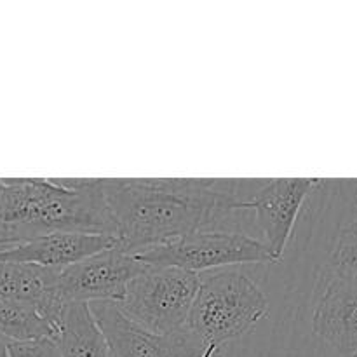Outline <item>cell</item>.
I'll return each mask as SVG.
<instances>
[{"instance_id":"14","label":"cell","mask_w":357,"mask_h":357,"mask_svg":"<svg viewBox=\"0 0 357 357\" xmlns=\"http://www.w3.org/2000/svg\"><path fill=\"white\" fill-rule=\"evenodd\" d=\"M324 271L357 286V220L340 232Z\"/></svg>"},{"instance_id":"12","label":"cell","mask_w":357,"mask_h":357,"mask_svg":"<svg viewBox=\"0 0 357 357\" xmlns=\"http://www.w3.org/2000/svg\"><path fill=\"white\" fill-rule=\"evenodd\" d=\"M54 342L63 357H112L103 331L89 303H66Z\"/></svg>"},{"instance_id":"2","label":"cell","mask_w":357,"mask_h":357,"mask_svg":"<svg viewBox=\"0 0 357 357\" xmlns=\"http://www.w3.org/2000/svg\"><path fill=\"white\" fill-rule=\"evenodd\" d=\"M59 232L115 237L103 180H0V251Z\"/></svg>"},{"instance_id":"1","label":"cell","mask_w":357,"mask_h":357,"mask_svg":"<svg viewBox=\"0 0 357 357\" xmlns=\"http://www.w3.org/2000/svg\"><path fill=\"white\" fill-rule=\"evenodd\" d=\"M222 185V180L201 178L103 180L117 246L142 255L239 211L241 201Z\"/></svg>"},{"instance_id":"9","label":"cell","mask_w":357,"mask_h":357,"mask_svg":"<svg viewBox=\"0 0 357 357\" xmlns=\"http://www.w3.org/2000/svg\"><path fill=\"white\" fill-rule=\"evenodd\" d=\"M312 328L321 340L342 354L357 352V286L323 271Z\"/></svg>"},{"instance_id":"4","label":"cell","mask_w":357,"mask_h":357,"mask_svg":"<svg viewBox=\"0 0 357 357\" xmlns=\"http://www.w3.org/2000/svg\"><path fill=\"white\" fill-rule=\"evenodd\" d=\"M201 278L176 267H146L117 303L128 319L155 335L187 328Z\"/></svg>"},{"instance_id":"18","label":"cell","mask_w":357,"mask_h":357,"mask_svg":"<svg viewBox=\"0 0 357 357\" xmlns=\"http://www.w3.org/2000/svg\"><path fill=\"white\" fill-rule=\"evenodd\" d=\"M349 357H357V352H354V354H351Z\"/></svg>"},{"instance_id":"6","label":"cell","mask_w":357,"mask_h":357,"mask_svg":"<svg viewBox=\"0 0 357 357\" xmlns=\"http://www.w3.org/2000/svg\"><path fill=\"white\" fill-rule=\"evenodd\" d=\"M136 255L121 246H112L94 257L86 258L59 274V289L65 303H119L135 278L146 271Z\"/></svg>"},{"instance_id":"10","label":"cell","mask_w":357,"mask_h":357,"mask_svg":"<svg viewBox=\"0 0 357 357\" xmlns=\"http://www.w3.org/2000/svg\"><path fill=\"white\" fill-rule=\"evenodd\" d=\"M115 244H117L115 237L103 236V234L59 232L38 237L7 251H0V260L63 271Z\"/></svg>"},{"instance_id":"17","label":"cell","mask_w":357,"mask_h":357,"mask_svg":"<svg viewBox=\"0 0 357 357\" xmlns=\"http://www.w3.org/2000/svg\"><path fill=\"white\" fill-rule=\"evenodd\" d=\"M216 352H218V347H216V345H211V347H209L208 351H206L204 357H215Z\"/></svg>"},{"instance_id":"19","label":"cell","mask_w":357,"mask_h":357,"mask_svg":"<svg viewBox=\"0 0 357 357\" xmlns=\"http://www.w3.org/2000/svg\"><path fill=\"white\" fill-rule=\"evenodd\" d=\"M356 202H357V194H356Z\"/></svg>"},{"instance_id":"8","label":"cell","mask_w":357,"mask_h":357,"mask_svg":"<svg viewBox=\"0 0 357 357\" xmlns=\"http://www.w3.org/2000/svg\"><path fill=\"white\" fill-rule=\"evenodd\" d=\"M324 180L317 178H279L267 183L250 201H241L239 209H253L255 220L264 234V244L275 261H281L291 239L293 227L303 202Z\"/></svg>"},{"instance_id":"13","label":"cell","mask_w":357,"mask_h":357,"mask_svg":"<svg viewBox=\"0 0 357 357\" xmlns=\"http://www.w3.org/2000/svg\"><path fill=\"white\" fill-rule=\"evenodd\" d=\"M58 326L37 305L0 296V337L7 342L54 340Z\"/></svg>"},{"instance_id":"16","label":"cell","mask_w":357,"mask_h":357,"mask_svg":"<svg viewBox=\"0 0 357 357\" xmlns=\"http://www.w3.org/2000/svg\"><path fill=\"white\" fill-rule=\"evenodd\" d=\"M0 357H10L9 349H7V340H3L2 337H0Z\"/></svg>"},{"instance_id":"3","label":"cell","mask_w":357,"mask_h":357,"mask_svg":"<svg viewBox=\"0 0 357 357\" xmlns=\"http://www.w3.org/2000/svg\"><path fill=\"white\" fill-rule=\"evenodd\" d=\"M267 296L241 272H215L201 279L187 328L208 345L227 344L267 316Z\"/></svg>"},{"instance_id":"11","label":"cell","mask_w":357,"mask_h":357,"mask_svg":"<svg viewBox=\"0 0 357 357\" xmlns=\"http://www.w3.org/2000/svg\"><path fill=\"white\" fill-rule=\"evenodd\" d=\"M59 274L61 271L56 268L0 260V296L33 303L58 326L66 305L59 289Z\"/></svg>"},{"instance_id":"7","label":"cell","mask_w":357,"mask_h":357,"mask_svg":"<svg viewBox=\"0 0 357 357\" xmlns=\"http://www.w3.org/2000/svg\"><path fill=\"white\" fill-rule=\"evenodd\" d=\"M91 310L112 357H204L211 347L188 328L169 335L150 333L128 319L114 302L91 303Z\"/></svg>"},{"instance_id":"15","label":"cell","mask_w":357,"mask_h":357,"mask_svg":"<svg viewBox=\"0 0 357 357\" xmlns=\"http://www.w3.org/2000/svg\"><path fill=\"white\" fill-rule=\"evenodd\" d=\"M10 357H63L58 344L52 338L30 342H7Z\"/></svg>"},{"instance_id":"5","label":"cell","mask_w":357,"mask_h":357,"mask_svg":"<svg viewBox=\"0 0 357 357\" xmlns=\"http://www.w3.org/2000/svg\"><path fill=\"white\" fill-rule=\"evenodd\" d=\"M136 257L149 267H176L194 274L237 264H275L261 241L244 234L215 230L188 234Z\"/></svg>"}]
</instances>
